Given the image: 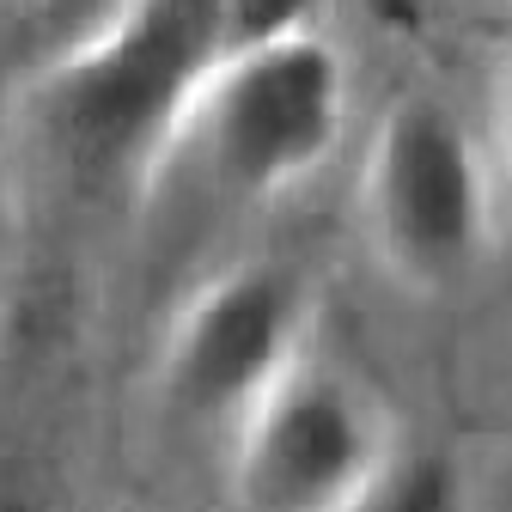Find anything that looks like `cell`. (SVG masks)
Wrapping results in <instances>:
<instances>
[{
	"label": "cell",
	"mask_w": 512,
	"mask_h": 512,
	"mask_svg": "<svg viewBox=\"0 0 512 512\" xmlns=\"http://www.w3.org/2000/svg\"><path fill=\"white\" fill-rule=\"evenodd\" d=\"M348 128V61L311 25H263L226 43L165 122L153 177H183L226 208L281 202Z\"/></svg>",
	"instance_id": "6da1fadb"
},
{
	"label": "cell",
	"mask_w": 512,
	"mask_h": 512,
	"mask_svg": "<svg viewBox=\"0 0 512 512\" xmlns=\"http://www.w3.org/2000/svg\"><path fill=\"white\" fill-rule=\"evenodd\" d=\"M366 244L409 293L464 287L494 250V177L458 104L403 92L378 116L360 171Z\"/></svg>",
	"instance_id": "7a4b0ae2"
},
{
	"label": "cell",
	"mask_w": 512,
	"mask_h": 512,
	"mask_svg": "<svg viewBox=\"0 0 512 512\" xmlns=\"http://www.w3.org/2000/svg\"><path fill=\"white\" fill-rule=\"evenodd\" d=\"M391 421L336 366L305 354L232 427L238 512H354L391 470Z\"/></svg>",
	"instance_id": "3957f363"
},
{
	"label": "cell",
	"mask_w": 512,
	"mask_h": 512,
	"mask_svg": "<svg viewBox=\"0 0 512 512\" xmlns=\"http://www.w3.org/2000/svg\"><path fill=\"white\" fill-rule=\"evenodd\" d=\"M299 342L305 281L281 263L232 269L177 311L159 360V397L183 427H238L299 360Z\"/></svg>",
	"instance_id": "277c9868"
},
{
	"label": "cell",
	"mask_w": 512,
	"mask_h": 512,
	"mask_svg": "<svg viewBox=\"0 0 512 512\" xmlns=\"http://www.w3.org/2000/svg\"><path fill=\"white\" fill-rule=\"evenodd\" d=\"M141 0H37V31H43V55L68 61L80 49H92L98 37H110Z\"/></svg>",
	"instance_id": "5b68a950"
},
{
	"label": "cell",
	"mask_w": 512,
	"mask_h": 512,
	"mask_svg": "<svg viewBox=\"0 0 512 512\" xmlns=\"http://www.w3.org/2000/svg\"><path fill=\"white\" fill-rule=\"evenodd\" d=\"M354 512H458V488H452V470L439 458H427V464L391 458V470L366 488V500Z\"/></svg>",
	"instance_id": "8992f818"
},
{
	"label": "cell",
	"mask_w": 512,
	"mask_h": 512,
	"mask_svg": "<svg viewBox=\"0 0 512 512\" xmlns=\"http://www.w3.org/2000/svg\"><path fill=\"white\" fill-rule=\"evenodd\" d=\"M494 141H500V171L512 183V49L500 61V86H494Z\"/></svg>",
	"instance_id": "52a82bcc"
},
{
	"label": "cell",
	"mask_w": 512,
	"mask_h": 512,
	"mask_svg": "<svg viewBox=\"0 0 512 512\" xmlns=\"http://www.w3.org/2000/svg\"><path fill=\"white\" fill-rule=\"evenodd\" d=\"M458 7H488V13H512V0H458Z\"/></svg>",
	"instance_id": "ba28073f"
}]
</instances>
